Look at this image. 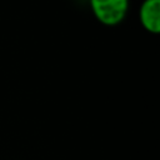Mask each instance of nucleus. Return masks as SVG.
I'll list each match as a JSON object with an SVG mask.
<instances>
[{"label":"nucleus","instance_id":"obj_1","mask_svg":"<svg viewBox=\"0 0 160 160\" xmlns=\"http://www.w3.org/2000/svg\"><path fill=\"white\" fill-rule=\"evenodd\" d=\"M90 8L98 21L106 26H115L125 19L129 0H90Z\"/></svg>","mask_w":160,"mask_h":160},{"label":"nucleus","instance_id":"obj_2","mask_svg":"<svg viewBox=\"0 0 160 160\" xmlns=\"http://www.w3.org/2000/svg\"><path fill=\"white\" fill-rule=\"evenodd\" d=\"M139 19L150 34L160 32V0H144L140 5Z\"/></svg>","mask_w":160,"mask_h":160}]
</instances>
